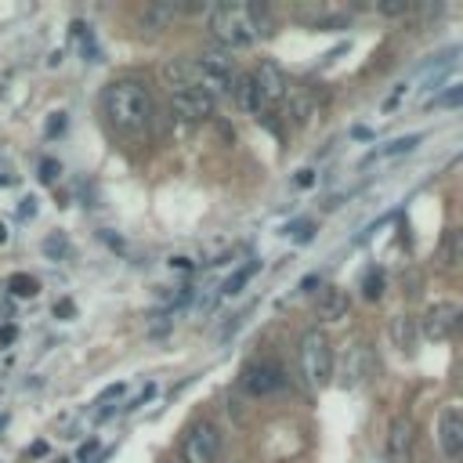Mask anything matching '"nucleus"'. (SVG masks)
I'll list each match as a JSON object with an SVG mask.
<instances>
[{"label":"nucleus","mask_w":463,"mask_h":463,"mask_svg":"<svg viewBox=\"0 0 463 463\" xmlns=\"http://www.w3.org/2000/svg\"><path fill=\"white\" fill-rule=\"evenodd\" d=\"M102 109L109 127L123 138H138L152 123V95L141 80H113L102 95Z\"/></svg>","instance_id":"obj_1"},{"label":"nucleus","mask_w":463,"mask_h":463,"mask_svg":"<svg viewBox=\"0 0 463 463\" xmlns=\"http://www.w3.org/2000/svg\"><path fill=\"white\" fill-rule=\"evenodd\" d=\"M276 30L265 5H217L210 12V33L228 48H250Z\"/></svg>","instance_id":"obj_2"},{"label":"nucleus","mask_w":463,"mask_h":463,"mask_svg":"<svg viewBox=\"0 0 463 463\" xmlns=\"http://www.w3.org/2000/svg\"><path fill=\"white\" fill-rule=\"evenodd\" d=\"M301 366L312 387H326L333 380V348L322 330H308L301 337Z\"/></svg>","instance_id":"obj_3"},{"label":"nucleus","mask_w":463,"mask_h":463,"mask_svg":"<svg viewBox=\"0 0 463 463\" xmlns=\"http://www.w3.org/2000/svg\"><path fill=\"white\" fill-rule=\"evenodd\" d=\"M181 452H185V463H217V452H221V431H217V423L195 420L185 431Z\"/></svg>","instance_id":"obj_4"},{"label":"nucleus","mask_w":463,"mask_h":463,"mask_svg":"<svg viewBox=\"0 0 463 463\" xmlns=\"http://www.w3.org/2000/svg\"><path fill=\"white\" fill-rule=\"evenodd\" d=\"M170 109L181 123H203L213 116V95L206 87H177L170 91Z\"/></svg>","instance_id":"obj_5"},{"label":"nucleus","mask_w":463,"mask_h":463,"mask_svg":"<svg viewBox=\"0 0 463 463\" xmlns=\"http://www.w3.org/2000/svg\"><path fill=\"white\" fill-rule=\"evenodd\" d=\"M195 69H199V87H206L210 95H224L232 91V84H236V69H232V59L221 55V51H203L195 59Z\"/></svg>","instance_id":"obj_6"},{"label":"nucleus","mask_w":463,"mask_h":463,"mask_svg":"<svg viewBox=\"0 0 463 463\" xmlns=\"http://www.w3.org/2000/svg\"><path fill=\"white\" fill-rule=\"evenodd\" d=\"M456 330H459V304H452V301L431 304L420 319V333L427 340H449Z\"/></svg>","instance_id":"obj_7"},{"label":"nucleus","mask_w":463,"mask_h":463,"mask_svg":"<svg viewBox=\"0 0 463 463\" xmlns=\"http://www.w3.org/2000/svg\"><path fill=\"white\" fill-rule=\"evenodd\" d=\"M413 452H416V420L402 413L387 427V459L391 463H413Z\"/></svg>","instance_id":"obj_8"},{"label":"nucleus","mask_w":463,"mask_h":463,"mask_svg":"<svg viewBox=\"0 0 463 463\" xmlns=\"http://www.w3.org/2000/svg\"><path fill=\"white\" fill-rule=\"evenodd\" d=\"M438 449L445 463H463V409H445L438 416Z\"/></svg>","instance_id":"obj_9"},{"label":"nucleus","mask_w":463,"mask_h":463,"mask_svg":"<svg viewBox=\"0 0 463 463\" xmlns=\"http://www.w3.org/2000/svg\"><path fill=\"white\" fill-rule=\"evenodd\" d=\"M286 384V377H283V369L276 366V362H250L247 369H243V387L250 391V395H272V391H279Z\"/></svg>","instance_id":"obj_10"},{"label":"nucleus","mask_w":463,"mask_h":463,"mask_svg":"<svg viewBox=\"0 0 463 463\" xmlns=\"http://www.w3.org/2000/svg\"><path fill=\"white\" fill-rule=\"evenodd\" d=\"M254 80H258V87H261V98L265 102H286L290 98V80H286V73L279 69V66H272V62H261L258 66V73H254Z\"/></svg>","instance_id":"obj_11"},{"label":"nucleus","mask_w":463,"mask_h":463,"mask_svg":"<svg viewBox=\"0 0 463 463\" xmlns=\"http://www.w3.org/2000/svg\"><path fill=\"white\" fill-rule=\"evenodd\" d=\"M181 15V5H170V0H152V5H145L141 12V30L145 33H163L174 26V19Z\"/></svg>","instance_id":"obj_12"},{"label":"nucleus","mask_w":463,"mask_h":463,"mask_svg":"<svg viewBox=\"0 0 463 463\" xmlns=\"http://www.w3.org/2000/svg\"><path fill=\"white\" fill-rule=\"evenodd\" d=\"M348 308H351V297H348L340 286H326V290L319 294V301H315V319L337 322V319L348 315Z\"/></svg>","instance_id":"obj_13"},{"label":"nucleus","mask_w":463,"mask_h":463,"mask_svg":"<svg viewBox=\"0 0 463 463\" xmlns=\"http://www.w3.org/2000/svg\"><path fill=\"white\" fill-rule=\"evenodd\" d=\"M232 95H236V105L243 113H261L265 98H261V87L254 77H236V84H232Z\"/></svg>","instance_id":"obj_14"},{"label":"nucleus","mask_w":463,"mask_h":463,"mask_svg":"<svg viewBox=\"0 0 463 463\" xmlns=\"http://www.w3.org/2000/svg\"><path fill=\"white\" fill-rule=\"evenodd\" d=\"M258 268H261L258 261H254V265H247V268H240V272L232 276V279H228V283H224L221 290H224V294H240V290H243V286H247V283H250V279L258 276Z\"/></svg>","instance_id":"obj_15"},{"label":"nucleus","mask_w":463,"mask_h":463,"mask_svg":"<svg viewBox=\"0 0 463 463\" xmlns=\"http://www.w3.org/2000/svg\"><path fill=\"white\" fill-rule=\"evenodd\" d=\"M420 145V134H405V138H398V141H391L387 149H380L377 156H402V152H413Z\"/></svg>","instance_id":"obj_16"},{"label":"nucleus","mask_w":463,"mask_h":463,"mask_svg":"<svg viewBox=\"0 0 463 463\" xmlns=\"http://www.w3.org/2000/svg\"><path fill=\"white\" fill-rule=\"evenodd\" d=\"M37 290H41V283L33 276H15L12 279V294H19V297H33Z\"/></svg>","instance_id":"obj_17"},{"label":"nucleus","mask_w":463,"mask_h":463,"mask_svg":"<svg viewBox=\"0 0 463 463\" xmlns=\"http://www.w3.org/2000/svg\"><path fill=\"white\" fill-rule=\"evenodd\" d=\"M409 330H413V319H398L395 322V333H398V340H402V351H413V337H409Z\"/></svg>","instance_id":"obj_18"},{"label":"nucleus","mask_w":463,"mask_h":463,"mask_svg":"<svg viewBox=\"0 0 463 463\" xmlns=\"http://www.w3.org/2000/svg\"><path fill=\"white\" fill-rule=\"evenodd\" d=\"M380 294H384V276H380V272H369V276H366V297L377 301Z\"/></svg>","instance_id":"obj_19"},{"label":"nucleus","mask_w":463,"mask_h":463,"mask_svg":"<svg viewBox=\"0 0 463 463\" xmlns=\"http://www.w3.org/2000/svg\"><path fill=\"white\" fill-rule=\"evenodd\" d=\"M409 12H413V5H402V0H395V5H391V0H384V5H380V15H387V19L409 15Z\"/></svg>","instance_id":"obj_20"},{"label":"nucleus","mask_w":463,"mask_h":463,"mask_svg":"<svg viewBox=\"0 0 463 463\" xmlns=\"http://www.w3.org/2000/svg\"><path fill=\"white\" fill-rule=\"evenodd\" d=\"M441 105H452V109H459L463 105V84H456V87H449L441 98H438Z\"/></svg>","instance_id":"obj_21"},{"label":"nucleus","mask_w":463,"mask_h":463,"mask_svg":"<svg viewBox=\"0 0 463 463\" xmlns=\"http://www.w3.org/2000/svg\"><path fill=\"white\" fill-rule=\"evenodd\" d=\"M294 240H297V243H308V240H315V224H312V221H304V224H294Z\"/></svg>","instance_id":"obj_22"},{"label":"nucleus","mask_w":463,"mask_h":463,"mask_svg":"<svg viewBox=\"0 0 463 463\" xmlns=\"http://www.w3.org/2000/svg\"><path fill=\"white\" fill-rule=\"evenodd\" d=\"M55 177H59V163H55V159H41V181L51 185Z\"/></svg>","instance_id":"obj_23"},{"label":"nucleus","mask_w":463,"mask_h":463,"mask_svg":"<svg viewBox=\"0 0 463 463\" xmlns=\"http://www.w3.org/2000/svg\"><path fill=\"white\" fill-rule=\"evenodd\" d=\"M44 250H48V254H55V258H62V254H66V240H62V236H51Z\"/></svg>","instance_id":"obj_24"},{"label":"nucleus","mask_w":463,"mask_h":463,"mask_svg":"<svg viewBox=\"0 0 463 463\" xmlns=\"http://www.w3.org/2000/svg\"><path fill=\"white\" fill-rule=\"evenodd\" d=\"M452 258H456V265H463V228L456 232V240H452Z\"/></svg>","instance_id":"obj_25"},{"label":"nucleus","mask_w":463,"mask_h":463,"mask_svg":"<svg viewBox=\"0 0 463 463\" xmlns=\"http://www.w3.org/2000/svg\"><path fill=\"white\" fill-rule=\"evenodd\" d=\"M98 452V441H87L84 449H80V456H77V463H91V456Z\"/></svg>","instance_id":"obj_26"},{"label":"nucleus","mask_w":463,"mask_h":463,"mask_svg":"<svg viewBox=\"0 0 463 463\" xmlns=\"http://www.w3.org/2000/svg\"><path fill=\"white\" fill-rule=\"evenodd\" d=\"M12 340H15V326H5V330H0V348L12 344Z\"/></svg>","instance_id":"obj_27"},{"label":"nucleus","mask_w":463,"mask_h":463,"mask_svg":"<svg viewBox=\"0 0 463 463\" xmlns=\"http://www.w3.org/2000/svg\"><path fill=\"white\" fill-rule=\"evenodd\" d=\"M312 181H315V174H312V170H301V174H297V185H301V188H308Z\"/></svg>","instance_id":"obj_28"},{"label":"nucleus","mask_w":463,"mask_h":463,"mask_svg":"<svg viewBox=\"0 0 463 463\" xmlns=\"http://www.w3.org/2000/svg\"><path fill=\"white\" fill-rule=\"evenodd\" d=\"M55 312H59V315H69V312H73V304H69V301H59V304H55Z\"/></svg>","instance_id":"obj_29"},{"label":"nucleus","mask_w":463,"mask_h":463,"mask_svg":"<svg viewBox=\"0 0 463 463\" xmlns=\"http://www.w3.org/2000/svg\"><path fill=\"white\" fill-rule=\"evenodd\" d=\"M459 337H463V304H459V330H456Z\"/></svg>","instance_id":"obj_30"},{"label":"nucleus","mask_w":463,"mask_h":463,"mask_svg":"<svg viewBox=\"0 0 463 463\" xmlns=\"http://www.w3.org/2000/svg\"><path fill=\"white\" fill-rule=\"evenodd\" d=\"M456 387H459V391H463V366H459V380H456Z\"/></svg>","instance_id":"obj_31"},{"label":"nucleus","mask_w":463,"mask_h":463,"mask_svg":"<svg viewBox=\"0 0 463 463\" xmlns=\"http://www.w3.org/2000/svg\"><path fill=\"white\" fill-rule=\"evenodd\" d=\"M5 236H8V232H5V224H0V243H5Z\"/></svg>","instance_id":"obj_32"}]
</instances>
